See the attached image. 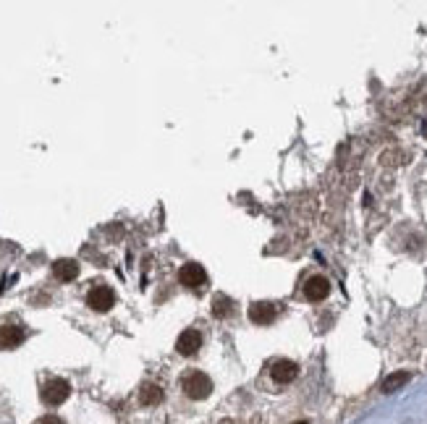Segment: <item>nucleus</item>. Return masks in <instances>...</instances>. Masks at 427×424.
Masks as SVG:
<instances>
[{
    "label": "nucleus",
    "mask_w": 427,
    "mask_h": 424,
    "mask_svg": "<svg viewBox=\"0 0 427 424\" xmlns=\"http://www.w3.org/2000/svg\"><path fill=\"white\" fill-rule=\"evenodd\" d=\"M181 385H184L186 395L194 398V400L207 398L210 393H212V380H210L207 375H202V372H186L184 380H181Z\"/></svg>",
    "instance_id": "1"
},
{
    "label": "nucleus",
    "mask_w": 427,
    "mask_h": 424,
    "mask_svg": "<svg viewBox=\"0 0 427 424\" xmlns=\"http://www.w3.org/2000/svg\"><path fill=\"white\" fill-rule=\"evenodd\" d=\"M71 395V385L66 383V380H61V377H56V380H48L45 383V388H42V400L45 403H50V406H61L66 398Z\"/></svg>",
    "instance_id": "2"
},
{
    "label": "nucleus",
    "mask_w": 427,
    "mask_h": 424,
    "mask_svg": "<svg viewBox=\"0 0 427 424\" xmlns=\"http://www.w3.org/2000/svg\"><path fill=\"white\" fill-rule=\"evenodd\" d=\"M87 304L95 309V312H108L110 306L115 304V294L113 289H108V286H92V291L87 294Z\"/></svg>",
    "instance_id": "3"
},
{
    "label": "nucleus",
    "mask_w": 427,
    "mask_h": 424,
    "mask_svg": "<svg viewBox=\"0 0 427 424\" xmlns=\"http://www.w3.org/2000/svg\"><path fill=\"white\" fill-rule=\"evenodd\" d=\"M178 280L184 283L186 289L200 291V289H205V286H207V272L202 270V264L189 262V264H184V267H181V272H178Z\"/></svg>",
    "instance_id": "4"
},
{
    "label": "nucleus",
    "mask_w": 427,
    "mask_h": 424,
    "mask_svg": "<svg viewBox=\"0 0 427 424\" xmlns=\"http://www.w3.org/2000/svg\"><path fill=\"white\" fill-rule=\"evenodd\" d=\"M202 348V336L200 330H184L181 336H178L176 341V351L181 353V356H194V353Z\"/></svg>",
    "instance_id": "5"
},
{
    "label": "nucleus",
    "mask_w": 427,
    "mask_h": 424,
    "mask_svg": "<svg viewBox=\"0 0 427 424\" xmlns=\"http://www.w3.org/2000/svg\"><path fill=\"white\" fill-rule=\"evenodd\" d=\"M328 294H331V283H328V278H323V275H314V278L307 280L304 296L309 299V301H323Z\"/></svg>",
    "instance_id": "6"
},
{
    "label": "nucleus",
    "mask_w": 427,
    "mask_h": 424,
    "mask_svg": "<svg viewBox=\"0 0 427 424\" xmlns=\"http://www.w3.org/2000/svg\"><path fill=\"white\" fill-rule=\"evenodd\" d=\"M299 375V367L294 364V361H289V359H278V361H273V367H270V377H273L275 383H291L294 377Z\"/></svg>",
    "instance_id": "7"
},
{
    "label": "nucleus",
    "mask_w": 427,
    "mask_h": 424,
    "mask_svg": "<svg viewBox=\"0 0 427 424\" xmlns=\"http://www.w3.org/2000/svg\"><path fill=\"white\" fill-rule=\"evenodd\" d=\"M275 314H278V309H275V304H270V301H257V304L249 306V320L257 322V325L273 322Z\"/></svg>",
    "instance_id": "8"
},
{
    "label": "nucleus",
    "mask_w": 427,
    "mask_h": 424,
    "mask_svg": "<svg viewBox=\"0 0 427 424\" xmlns=\"http://www.w3.org/2000/svg\"><path fill=\"white\" fill-rule=\"evenodd\" d=\"M24 341V330L19 325H3L0 328V348H16Z\"/></svg>",
    "instance_id": "9"
},
{
    "label": "nucleus",
    "mask_w": 427,
    "mask_h": 424,
    "mask_svg": "<svg viewBox=\"0 0 427 424\" xmlns=\"http://www.w3.org/2000/svg\"><path fill=\"white\" fill-rule=\"evenodd\" d=\"M53 272H56L58 280H73L76 275H79V264L73 262V259H58L56 264H53Z\"/></svg>",
    "instance_id": "10"
},
{
    "label": "nucleus",
    "mask_w": 427,
    "mask_h": 424,
    "mask_svg": "<svg viewBox=\"0 0 427 424\" xmlns=\"http://www.w3.org/2000/svg\"><path fill=\"white\" fill-rule=\"evenodd\" d=\"M160 400H163V391L158 385L153 383L142 385V391H139V403H142V406H155V403H160Z\"/></svg>",
    "instance_id": "11"
},
{
    "label": "nucleus",
    "mask_w": 427,
    "mask_h": 424,
    "mask_svg": "<svg viewBox=\"0 0 427 424\" xmlns=\"http://www.w3.org/2000/svg\"><path fill=\"white\" fill-rule=\"evenodd\" d=\"M409 372H393L391 377H386L383 380V393H393V391H398L401 385H406L409 383Z\"/></svg>",
    "instance_id": "12"
},
{
    "label": "nucleus",
    "mask_w": 427,
    "mask_h": 424,
    "mask_svg": "<svg viewBox=\"0 0 427 424\" xmlns=\"http://www.w3.org/2000/svg\"><path fill=\"white\" fill-rule=\"evenodd\" d=\"M231 312H234V301H231L228 296H215V299H212V314H215L218 320L228 317Z\"/></svg>",
    "instance_id": "13"
},
{
    "label": "nucleus",
    "mask_w": 427,
    "mask_h": 424,
    "mask_svg": "<svg viewBox=\"0 0 427 424\" xmlns=\"http://www.w3.org/2000/svg\"><path fill=\"white\" fill-rule=\"evenodd\" d=\"M34 424H63V422H61L58 416H42V419H37Z\"/></svg>",
    "instance_id": "14"
},
{
    "label": "nucleus",
    "mask_w": 427,
    "mask_h": 424,
    "mask_svg": "<svg viewBox=\"0 0 427 424\" xmlns=\"http://www.w3.org/2000/svg\"><path fill=\"white\" fill-rule=\"evenodd\" d=\"M297 424H307V422H297Z\"/></svg>",
    "instance_id": "15"
}]
</instances>
